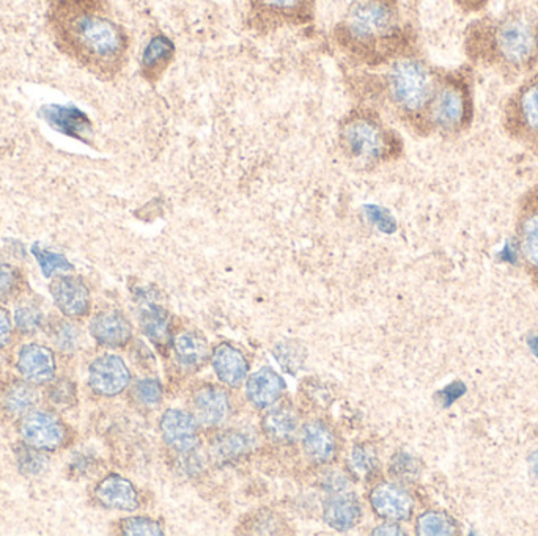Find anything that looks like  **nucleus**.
<instances>
[{"label":"nucleus","instance_id":"nucleus-22","mask_svg":"<svg viewBox=\"0 0 538 536\" xmlns=\"http://www.w3.org/2000/svg\"><path fill=\"white\" fill-rule=\"evenodd\" d=\"M285 390L284 379L273 368L263 367L246 382V395L255 408L273 406Z\"/></svg>","mask_w":538,"mask_h":536},{"label":"nucleus","instance_id":"nucleus-27","mask_svg":"<svg viewBox=\"0 0 538 536\" xmlns=\"http://www.w3.org/2000/svg\"><path fill=\"white\" fill-rule=\"evenodd\" d=\"M139 321L142 331L155 345L164 346L170 342V315L161 305L147 302L142 307Z\"/></svg>","mask_w":538,"mask_h":536},{"label":"nucleus","instance_id":"nucleus-15","mask_svg":"<svg viewBox=\"0 0 538 536\" xmlns=\"http://www.w3.org/2000/svg\"><path fill=\"white\" fill-rule=\"evenodd\" d=\"M192 409L197 422L205 426H218L229 417V393L218 386H203L194 393Z\"/></svg>","mask_w":538,"mask_h":536},{"label":"nucleus","instance_id":"nucleus-5","mask_svg":"<svg viewBox=\"0 0 538 536\" xmlns=\"http://www.w3.org/2000/svg\"><path fill=\"white\" fill-rule=\"evenodd\" d=\"M477 70L463 63L439 70L435 93L424 120L422 139L454 142L468 136L477 115Z\"/></svg>","mask_w":538,"mask_h":536},{"label":"nucleus","instance_id":"nucleus-33","mask_svg":"<svg viewBox=\"0 0 538 536\" xmlns=\"http://www.w3.org/2000/svg\"><path fill=\"white\" fill-rule=\"evenodd\" d=\"M16 326L24 334H34L43 324V312L38 305L24 302L15 312Z\"/></svg>","mask_w":538,"mask_h":536},{"label":"nucleus","instance_id":"nucleus-23","mask_svg":"<svg viewBox=\"0 0 538 536\" xmlns=\"http://www.w3.org/2000/svg\"><path fill=\"white\" fill-rule=\"evenodd\" d=\"M211 362L218 378L230 387L241 386L249 371L246 357L229 343L214 348Z\"/></svg>","mask_w":538,"mask_h":536},{"label":"nucleus","instance_id":"nucleus-32","mask_svg":"<svg viewBox=\"0 0 538 536\" xmlns=\"http://www.w3.org/2000/svg\"><path fill=\"white\" fill-rule=\"evenodd\" d=\"M32 254L37 258L41 271H43V274L48 279L49 277L56 276V274H60V272L73 271V265H71L67 258L46 249L41 244H34L32 246Z\"/></svg>","mask_w":538,"mask_h":536},{"label":"nucleus","instance_id":"nucleus-16","mask_svg":"<svg viewBox=\"0 0 538 536\" xmlns=\"http://www.w3.org/2000/svg\"><path fill=\"white\" fill-rule=\"evenodd\" d=\"M90 332L96 342L107 348H122L128 345L133 337V327L128 318L123 313L114 312V310L93 316Z\"/></svg>","mask_w":538,"mask_h":536},{"label":"nucleus","instance_id":"nucleus-12","mask_svg":"<svg viewBox=\"0 0 538 536\" xmlns=\"http://www.w3.org/2000/svg\"><path fill=\"white\" fill-rule=\"evenodd\" d=\"M370 505L386 521H408L414 510L410 492L395 483H381L370 492Z\"/></svg>","mask_w":538,"mask_h":536},{"label":"nucleus","instance_id":"nucleus-3","mask_svg":"<svg viewBox=\"0 0 538 536\" xmlns=\"http://www.w3.org/2000/svg\"><path fill=\"white\" fill-rule=\"evenodd\" d=\"M52 27L63 48L101 78L112 79L128 62L131 38L107 0H62Z\"/></svg>","mask_w":538,"mask_h":536},{"label":"nucleus","instance_id":"nucleus-9","mask_svg":"<svg viewBox=\"0 0 538 536\" xmlns=\"http://www.w3.org/2000/svg\"><path fill=\"white\" fill-rule=\"evenodd\" d=\"M515 241L521 266L538 290V183L526 189L518 200Z\"/></svg>","mask_w":538,"mask_h":536},{"label":"nucleus","instance_id":"nucleus-28","mask_svg":"<svg viewBox=\"0 0 538 536\" xmlns=\"http://www.w3.org/2000/svg\"><path fill=\"white\" fill-rule=\"evenodd\" d=\"M174 351L181 364L188 367L202 365L208 357V343L197 332H185L174 340Z\"/></svg>","mask_w":538,"mask_h":536},{"label":"nucleus","instance_id":"nucleus-21","mask_svg":"<svg viewBox=\"0 0 538 536\" xmlns=\"http://www.w3.org/2000/svg\"><path fill=\"white\" fill-rule=\"evenodd\" d=\"M362 507L354 492H342L329 497L323 508L326 524L337 532H347L361 521Z\"/></svg>","mask_w":538,"mask_h":536},{"label":"nucleus","instance_id":"nucleus-19","mask_svg":"<svg viewBox=\"0 0 538 536\" xmlns=\"http://www.w3.org/2000/svg\"><path fill=\"white\" fill-rule=\"evenodd\" d=\"M18 370L26 381L45 384L56 375V357L41 345H26L18 354Z\"/></svg>","mask_w":538,"mask_h":536},{"label":"nucleus","instance_id":"nucleus-30","mask_svg":"<svg viewBox=\"0 0 538 536\" xmlns=\"http://www.w3.org/2000/svg\"><path fill=\"white\" fill-rule=\"evenodd\" d=\"M380 467L378 453L373 445L359 444L353 448L350 456V469L359 480H370Z\"/></svg>","mask_w":538,"mask_h":536},{"label":"nucleus","instance_id":"nucleus-10","mask_svg":"<svg viewBox=\"0 0 538 536\" xmlns=\"http://www.w3.org/2000/svg\"><path fill=\"white\" fill-rule=\"evenodd\" d=\"M21 436L29 447L56 450L65 441L67 431L62 420L49 412H29L21 423Z\"/></svg>","mask_w":538,"mask_h":536},{"label":"nucleus","instance_id":"nucleus-13","mask_svg":"<svg viewBox=\"0 0 538 536\" xmlns=\"http://www.w3.org/2000/svg\"><path fill=\"white\" fill-rule=\"evenodd\" d=\"M52 299L63 315L84 316L90 310V291L84 280L73 276H60L51 283Z\"/></svg>","mask_w":538,"mask_h":536},{"label":"nucleus","instance_id":"nucleus-43","mask_svg":"<svg viewBox=\"0 0 538 536\" xmlns=\"http://www.w3.org/2000/svg\"><path fill=\"white\" fill-rule=\"evenodd\" d=\"M372 535H405V532H403L402 527L397 524L395 521H387L384 522L383 525H380V527H376L375 530H373Z\"/></svg>","mask_w":538,"mask_h":536},{"label":"nucleus","instance_id":"nucleus-34","mask_svg":"<svg viewBox=\"0 0 538 536\" xmlns=\"http://www.w3.org/2000/svg\"><path fill=\"white\" fill-rule=\"evenodd\" d=\"M120 529L125 535L131 536H161L164 535L163 527L159 522L144 516L126 518L120 522Z\"/></svg>","mask_w":538,"mask_h":536},{"label":"nucleus","instance_id":"nucleus-24","mask_svg":"<svg viewBox=\"0 0 538 536\" xmlns=\"http://www.w3.org/2000/svg\"><path fill=\"white\" fill-rule=\"evenodd\" d=\"M303 447L315 463H329L337 453L336 436L321 420H312L303 428Z\"/></svg>","mask_w":538,"mask_h":536},{"label":"nucleus","instance_id":"nucleus-7","mask_svg":"<svg viewBox=\"0 0 538 536\" xmlns=\"http://www.w3.org/2000/svg\"><path fill=\"white\" fill-rule=\"evenodd\" d=\"M501 131L510 142L538 156V68L515 84L505 98Z\"/></svg>","mask_w":538,"mask_h":536},{"label":"nucleus","instance_id":"nucleus-38","mask_svg":"<svg viewBox=\"0 0 538 536\" xmlns=\"http://www.w3.org/2000/svg\"><path fill=\"white\" fill-rule=\"evenodd\" d=\"M19 466L24 474L38 475L48 466V458L38 452V448L30 447L19 453Z\"/></svg>","mask_w":538,"mask_h":536},{"label":"nucleus","instance_id":"nucleus-20","mask_svg":"<svg viewBox=\"0 0 538 536\" xmlns=\"http://www.w3.org/2000/svg\"><path fill=\"white\" fill-rule=\"evenodd\" d=\"M95 497L103 507L111 510L134 511L139 507V496L131 481L120 475H109L96 486Z\"/></svg>","mask_w":538,"mask_h":536},{"label":"nucleus","instance_id":"nucleus-36","mask_svg":"<svg viewBox=\"0 0 538 536\" xmlns=\"http://www.w3.org/2000/svg\"><path fill=\"white\" fill-rule=\"evenodd\" d=\"M134 392H136L137 401L148 408L158 406L163 400V387L158 379H142L137 382Z\"/></svg>","mask_w":538,"mask_h":536},{"label":"nucleus","instance_id":"nucleus-6","mask_svg":"<svg viewBox=\"0 0 538 536\" xmlns=\"http://www.w3.org/2000/svg\"><path fill=\"white\" fill-rule=\"evenodd\" d=\"M342 155L358 167H378L397 161L405 153V142L373 106H358L343 115L337 128Z\"/></svg>","mask_w":538,"mask_h":536},{"label":"nucleus","instance_id":"nucleus-29","mask_svg":"<svg viewBox=\"0 0 538 536\" xmlns=\"http://www.w3.org/2000/svg\"><path fill=\"white\" fill-rule=\"evenodd\" d=\"M38 401V393L27 382H15L5 392L4 406L12 414H26L34 408Z\"/></svg>","mask_w":538,"mask_h":536},{"label":"nucleus","instance_id":"nucleus-8","mask_svg":"<svg viewBox=\"0 0 538 536\" xmlns=\"http://www.w3.org/2000/svg\"><path fill=\"white\" fill-rule=\"evenodd\" d=\"M247 24L257 34L299 29L314 23L318 0H246Z\"/></svg>","mask_w":538,"mask_h":536},{"label":"nucleus","instance_id":"nucleus-42","mask_svg":"<svg viewBox=\"0 0 538 536\" xmlns=\"http://www.w3.org/2000/svg\"><path fill=\"white\" fill-rule=\"evenodd\" d=\"M12 338V320L7 310L0 307V349L8 345Z\"/></svg>","mask_w":538,"mask_h":536},{"label":"nucleus","instance_id":"nucleus-11","mask_svg":"<svg viewBox=\"0 0 538 536\" xmlns=\"http://www.w3.org/2000/svg\"><path fill=\"white\" fill-rule=\"evenodd\" d=\"M131 371L118 356L106 354L93 360L89 370V384L93 392L103 397H115L128 387Z\"/></svg>","mask_w":538,"mask_h":536},{"label":"nucleus","instance_id":"nucleus-26","mask_svg":"<svg viewBox=\"0 0 538 536\" xmlns=\"http://www.w3.org/2000/svg\"><path fill=\"white\" fill-rule=\"evenodd\" d=\"M251 448L252 437L247 436L243 431H222L211 442V455L218 463H232L235 459L251 452Z\"/></svg>","mask_w":538,"mask_h":536},{"label":"nucleus","instance_id":"nucleus-40","mask_svg":"<svg viewBox=\"0 0 538 536\" xmlns=\"http://www.w3.org/2000/svg\"><path fill=\"white\" fill-rule=\"evenodd\" d=\"M49 397H51L52 403L57 404V406L71 404L74 397H76V386H74L73 382L67 381V379L59 381L56 386L52 387Z\"/></svg>","mask_w":538,"mask_h":536},{"label":"nucleus","instance_id":"nucleus-41","mask_svg":"<svg viewBox=\"0 0 538 536\" xmlns=\"http://www.w3.org/2000/svg\"><path fill=\"white\" fill-rule=\"evenodd\" d=\"M452 4L466 15H479L487 10L490 0H452Z\"/></svg>","mask_w":538,"mask_h":536},{"label":"nucleus","instance_id":"nucleus-17","mask_svg":"<svg viewBox=\"0 0 538 536\" xmlns=\"http://www.w3.org/2000/svg\"><path fill=\"white\" fill-rule=\"evenodd\" d=\"M175 54H177V49H175L174 41L164 34L153 35L142 51V76L150 82L159 81L174 63Z\"/></svg>","mask_w":538,"mask_h":536},{"label":"nucleus","instance_id":"nucleus-37","mask_svg":"<svg viewBox=\"0 0 538 536\" xmlns=\"http://www.w3.org/2000/svg\"><path fill=\"white\" fill-rule=\"evenodd\" d=\"M52 340L63 351H71L78 345L79 334L73 324L67 321H56V324L52 326Z\"/></svg>","mask_w":538,"mask_h":536},{"label":"nucleus","instance_id":"nucleus-35","mask_svg":"<svg viewBox=\"0 0 538 536\" xmlns=\"http://www.w3.org/2000/svg\"><path fill=\"white\" fill-rule=\"evenodd\" d=\"M419 535H446L452 533V522L441 513H424L417 519Z\"/></svg>","mask_w":538,"mask_h":536},{"label":"nucleus","instance_id":"nucleus-25","mask_svg":"<svg viewBox=\"0 0 538 536\" xmlns=\"http://www.w3.org/2000/svg\"><path fill=\"white\" fill-rule=\"evenodd\" d=\"M262 428L266 437L276 444H290L298 434V412L290 404L274 406L263 417Z\"/></svg>","mask_w":538,"mask_h":536},{"label":"nucleus","instance_id":"nucleus-2","mask_svg":"<svg viewBox=\"0 0 538 536\" xmlns=\"http://www.w3.org/2000/svg\"><path fill=\"white\" fill-rule=\"evenodd\" d=\"M466 62L518 84L538 68V13L516 5L499 15L472 19L463 35Z\"/></svg>","mask_w":538,"mask_h":536},{"label":"nucleus","instance_id":"nucleus-14","mask_svg":"<svg viewBox=\"0 0 538 536\" xmlns=\"http://www.w3.org/2000/svg\"><path fill=\"white\" fill-rule=\"evenodd\" d=\"M159 426H161V433L166 444L177 452H191L192 448L196 447L199 428H197V419L194 415L180 409H169L164 412Z\"/></svg>","mask_w":538,"mask_h":536},{"label":"nucleus","instance_id":"nucleus-39","mask_svg":"<svg viewBox=\"0 0 538 536\" xmlns=\"http://www.w3.org/2000/svg\"><path fill=\"white\" fill-rule=\"evenodd\" d=\"M19 280L18 269L8 263H0V299L10 298L18 290Z\"/></svg>","mask_w":538,"mask_h":536},{"label":"nucleus","instance_id":"nucleus-1","mask_svg":"<svg viewBox=\"0 0 538 536\" xmlns=\"http://www.w3.org/2000/svg\"><path fill=\"white\" fill-rule=\"evenodd\" d=\"M332 41L354 67L378 70L419 49V38L400 0H354L336 26Z\"/></svg>","mask_w":538,"mask_h":536},{"label":"nucleus","instance_id":"nucleus-4","mask_svg":"<svg viewBox=\"0 0 538 536\" xmlns=\"http://www.w3.org/2000/svg\"><path fill=\"white\" fill-rule=\"evenodd\" d=\"M439 70L441 67L422 56L421 49L398 57L376 70L378 73L373 78L376 103L411 134L422 137Z\"/></svg>","mask_w":538,"mask_h":536},{"label":"nucleus","instance_id":"nucleus-18","mask_svg":"<svg viewBox=\"0 0 538 536\" xmlns=\"http://www.w3.org/2000/svg\"><path fill=\"white\" fill-rule=\"evenodd\" d=\"M40 115L52 129L65 136L84 142L85 136L90 133V122L84 112L78 107L63 106V104H46L41 107Z\"/></svg>","mask_w":538,"mask_h":536},{"label":"nucleus","instance_id":"nucleus-31","mask_svg":"<svg viewBox=\"0 0 538 536\" xmlns=\"http://www.w3.org/2000/svg\"><path fill=\"white\" fill-rule=\"evenodd\" d=\"M274 357L288 375H296L307 359V349L296 340L281 342L273 349Z\"/></svg>","mask_w":538,"mask_h":536}]
</instances>
